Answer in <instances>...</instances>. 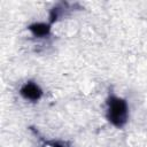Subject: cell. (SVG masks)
Returning a JSON list of instances; mask_svg holds the SVG:
<instances>
[{
  "label": "cell",
  "mask_w": 147,
  "mask_h": 147,
  "mask_svg": "<svg viewBox=\"0 0 147 147\" xmlns=\"http://www.w3.org/2000/svg\"><path fill=\"white\" fill-rule=\"evenodd\" d=\"M21 95L30 101H38L41 95H42V91L39 87L38 84L33 83V82H26L20 90Z\"/></svg>",
  "instance_id": "obj_2"
},
{
  "label": "cell",
  "mask_w": 147,
  "mask_h": 147,
  "mask_svg": "<svg viewBox=\"0 0 147 147\" xmlns=\"http://www.w3.org/2000/svg\"><path fill=\"white\" fill-rule=\"evenodd\" d=\"M44 147H62V146H59V145H53V146H44Z\"/></svg>",
  "instance_id": "obj_4"
},
{
  "label": "cell",
  "mask_w": 147,
  "mask_h": 147,
  "mask_svg": "<svg viewBox=\"0 0 147 147\" xmlns=\"http://www.w3.org/2000/svg\"><path fill=\"white\" fill-rule=\"evenodd\" d=\"M29 30L31 31V33L34 36V37H38V38H42V37H46L51 32V26L49 24H46V23H33L29 26Z\"/></svg>",
  "instance_id": "obj_3"
},
{
  "label": "cell",
  "mask_w": 147,
  "mask_h": 147,
  "mask_svg": "<svg viewBox=\"0 0 147 147\" xmlns=\"http://www.w3.org/2000/svg\"><path fill=\"white\" fill-rule=\"evenodd\" d=\"M127 115H129V108L126 101L123 100L122 98L111 95L107 102L108 121L113 125L117 127H122L127 121Z\"/></svg>",
  "instance_id": "obj_1"
}]
</instances>
